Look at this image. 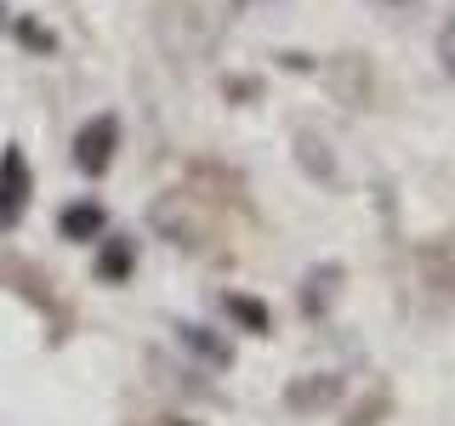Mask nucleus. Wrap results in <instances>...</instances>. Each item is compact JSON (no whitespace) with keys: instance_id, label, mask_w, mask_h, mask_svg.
Listing matches in <instances>:
<instances>
[{"instance_id":"obj_1","label":"nucleus","mask_w":455,"mask_h":426,"mask_svg":"<svg viewBox=\"0 0 455 426\" xmlns=\"http://www.w3.org/2000/svg\"><path fill=\"white\" fill-rule=\"evenodd\" d=\"M148 227L165 239V245L188 250V256H211L222 239V205H211L199 188H165L160 199L148 205Z\"/></svg>"},{"instance_id":"obj_2","label":"nucleus","mask_w":455,"mask_h":426,"mask_svg":"<svg viewBox=\"0 0 455 426\" xmlns=\"http://www.w3.org/2000/svg\"><path fill=\"white\" fill-rule=\"evenodd\" d=\"M0 290L18 296L23 307H35L40 319H46V341H52V347H63V341L75 335V307H68V296L57 290V279L35 262V256L0 245Z\"/></svg>"},{"instance_id":"obj_3","label":"nucleus","mask_w":455,"mask_h":426,"mask_svg":"<svg viewBox=\"0 0 455 426\" xmlns=\"http://www.w3.org/2000/svg\"><path fill=\"white\" fill-rule=\"evenodd\" d=\"M410 279H416V296L427 312H444L455 302V256L444 239H427V245L410 250Z\"/></svg>"},{"instance_id":"obj_4","label":"nucleus","mask_w":455,"mask_h":426,"mask_svg":"<svg viewBox=\"0 0 455 426\" xmlns=\"http://www.w3.org/2000/svg\"><path fill=\"white\" fill-rule=\"evenodd\" d=\"M68 160H75L80 177H108L114 160H120V114H92V120L75 131V142H68Z\"/></svg>"},{"instance_id":"obj_5","label":"nucleus","mask_w":455,"mask_h":426,"mask_svg":"<svg viewBox=\"0 0 455 426\" xmlns=\"http://www.w3.org/2000/svg\"><path fill=\"white\" fill-rule=\"evenodd\" d=\"M35 205V165L23 142H0V233H12Z\"/></svg>"},{"instance_id":"obj_6","label":"nucleus","mask_w":455,"mask_h":426,"mask_svg":"<svg viewBox=\"0 0 455 426\" xmlns=\"http://www.w3.org/2000/svg\"><path fill=\"white\" fill-rule=\"evenodd\" d=\"M341 392H347V381H341L336 369H313V375H296L291 387H284V409L313 421V415H324V409H336Z\"/></svg>"},{"instance_id":"obj_7","label":"nucleus","mask_w":455,"mask_h":426,"mask_svg":"<svg viewBox=\"0 0 455 426\" xmlns=\"http://www.w3.org/2000/svg\"><path fill=\"white\" fill-rule=\"evenodd\" d=\"M319 75H324V85H331V97H336L341 108H364V103H370V91H376L370 57H359V51H341V57H331V63H324Z\"/></svg>"},{"instance_id":"obj_8","label":"nucleus","mask_w":455,"mask_h":426,"mask_svg":"<svg viewBox=\"0 0 455 426\" xmlns=\"http://www.w3.org/2000/svg\"><path fill=\"white\" fill-rule=\"evenodd\" d=\"M341 284H347V267H341V262H313L307 273H302V284H296V307H302V319H307V324L331 319Z\"/></svg>"},{"instance_id":"obj_9","label":"nucleus","mask_w":455,"mask_h":426,"mask_svg":"<svg viewBox=\"0 0 455 426\" xmlns=\"http://www.w3.org/2000/svg\"><path fill=\"white\" fill-rule=\"evenodd\" d=\"M92 279L97 284H132L137 279V239L132 233H108L97 239V256H92Z\"/></svg>"},{"instance_id":"obj_10","label":"nucleus","mask_w":455,"mask_h":426,"mask_svg":"<svg viewBox=\"0 0 455 426\" xmlns=\"http://www.w3.org/2000/svg\"><path fill=\"white\" fill-rule=\"evenodd\" d=\"M188 188H199L211 205H234V210L251 205V199H245V177H239V170H228V165H217V160L188 165Z\"/></svg>"},{"instance_id":"obj_11","label":"nucleus","mask_w":455,"mask_h":426,"mask_svg":"<svg viewBox=\"0 0 455 426\" xmlns=\"http://www.w3.org/2000/svg\"><path fill=\"white\" fill-rule=\"evenodd\" d=\"M217 307H222V319L234 324L239 335H256V341L274 335V307H267L262 296H251V290H222Z\"/></svg>"},{"instance_id":"obj_12","label":"nucleus","mask_w":455,"mask_h":426,"mask_svg":"<svg viewBox=\"0 0 455 426\" xmlns=\"http://www.w3.org/2000/svg\"><path fill=\"white\" fill-rule=\"evenodd\" d=\"M296 165H302V177L307 182H324V188H336L341 182V170H336V148H331V137L324 131H313V125H296Z\"/></svg>"},{"instance_id":"obj_13","label":"nucleus","mask_w":455,"mask_h":426,"mask_svg":"<svg viewBox=\"0 0 455 426\" xmlns=\"http://www.w3.org/2000/svg\"><path fill=\"white\" fill-rule=\"evenodd\" d=\"M171 330H177V341H182V347H188V352H194V359L205 364V369H234V341H228V335H217L211 324L177 319Z\"/></svg>"},{"instance_id":"obj_14","label":"nucleus","mask_w":455,"mask_h":426,"mask_svg":"<svg viewBox=\"0 0 455 426\" xmlns=\"http://www.w3.org/2000/svg\"><path fill=\"white\" fill-rule=\"evenodd\" d=\"M103 233H108V210L97 199H75V205L57 210V239H68V245H97Z\"/></svg>"},{"instance_id":"obj_15","label":"nucleus","mask_w":455,"mask_h":426,"mask_svg":"<svg viewBox=\"0 0 455 426\" xmlns=\"http://www.w3.org/2000/svg\"><path fill=\"white\" fill-rule=\"evenodd\" d=\"M387 415H393V387H387V381H376V387L347 409V421H341V426H381Z\"/></svg>"},{"instance_id":"obj_16","label":"nucleus","mask_w":455,"mask_h":426,"mask_svg":"<svg viewBox=\"0 0 455 426\" xmlns=\"http://www.w3.org/2000/svg\"><path fill=\"white\" fill-rule=\"evenodd\" d=\"M12 35H18V46L40 51V57H57V35L40 18H12Z\"/></svg>"},{"instance_id":"obj_17","label":"nucleus","mask_w":455,"mask_h":426,"mask_svg":"<svg viewBox=\"0 0 455 426\" xmlns=\"http://www.w3.org/2000/svg\"><path fill=\"white\" fill-rule=\"evenodd\" d=\"M438 68H444V80H455V18L438 23Z\"/></svg>"},{"instance_id":"obj_18","label":"nucleus","mask_w":455,"mask_h":426,"mask_svg":"<svg viewBox=\"0 0 455 426\" xmlns=\"http://www.w3.org/2000/svg\"><path fill=\"white\" fill-rule=\"evenodd\" d=\"M222 91H228V97H234V103H251V97H256V91H262V85H256V80H245V75H239V80H228V85H222Z\"/></svg>"},{"instance_id":"obj_19","label":"nucleus","mask_w":455,"mask_h":426,"mask_svg":"<svg viewBox=\"0 0 455 426\" xmlns=\"http://www.w3.org/2000/svg\"><path fill=\"white\" fill-rule=\"evenodd\" d=\"M376 6H387V12H421L427 0H376Z\"/></svg>"},{"instance_id":"obj_20","label":"nucleus","mask_w":455,"mask_h":426,"mask_svg":"<svg viewBox=\"0 0 455 426\" xmlns=\"http://www.w3.org/2000/svg\"><path fill=\"white\" fill-rule=\"evenodd\" d=\"M160 426H199V421H182V415H165Z\"/></svg>"}]
</instances>
